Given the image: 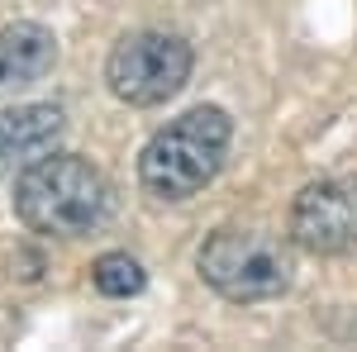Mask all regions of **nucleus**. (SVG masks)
Here are the masks:
<instances>
[{
	"mask_svg": "<svg viewBox=\"0 0 357 352\" xmlns=\"http://www.w3.org/2000/svg\"><path fill=\"white\" fill-rule=\"evenodd\" d=\"M195 53L181 33H167V29H138L124 33L114 43L110 62H105V82L124 105L153 109L167 105L172 95H181V86L191 82Z\"/></svg>",
	"mask_w": 357,
	"mask_h": 352,
	"instance_id": "4",
	"label": "nucleus"
},
{
	"mask_svg": "<svg viewBox=\"0 0 357 352\" xmlns=\"http://www.w3.org/2000/svg\"><path fill=\"white\" fill-rule=\"evenodd\" d=\"M62 134H67V119L57 105L0 109V176H15L24 167L43 162L48 153H57Z\"/></svg>",
	"mask_w": 357,
	"mask_h": 352,
	"instance_id": "6",
	"label": "nucleus"
},
{
	"mask_svg": "<svg viewBox=\"0 0 357 352\" xmlns=\"http://www.w3.org/2000/svg\"><path fill=\"white\" fill-rule=\"evenodd\" d=\"M195 271L224 300L252 305V300H272L281 291H291V281H296V252H291L286 238H276L267 229L224 224V229H215L200 243Z\"/></svg>",
	"mask_w": 357,
	"mask_h": 352,
	"instance_id": "3",
	"label": "nucleus"
},
{
	"mask_svg": "<svg viewBox=\"0 0 357 352\" xmlns=\"http://www.w3.org/2000/svg\"><path fill=\"white\" fill-rule=\"evenodd\" d=\"M91 281H96V291H100V296L129 300V296H138V291L148 286V271H143V262L129 257V252H105V257H96Z\"/></svg>",
	"mask_w": 357,
	"mask_h": 352,
	"instance_id": "8",
	"label": "nucleus"
},
{
	"mask_svg": "<svg viewBox=\"0 0 357 352\" xmlns=\"http://www.w3.org/2000/svg\"><path fill=\"white\" fill-rule=\"evenodd\" d=\"M229 138H234V119L220 105L186 109L181 119L158 129L148 138V148L138 153V186L167 205L191 200L220 176Z\"/></svg>",
	"mask_w": 357,
	"mask_h": 352,
	"instance_id": "2",
	"label": "nucleus"
},
{
	"mask_svg": "<svg viewBox=\"0 0 357 352\" xmlns=\"http://www.w3.org/2000/svg\"><path fill=\"white\" fill-rule=\"evenodd\" d=\"M114 210L110 181L72 153H48L43 162L20 171L15 181V215L29 234L48 238H82L96 234Z\"/></svg>",
	"mask_w": 357,
	"mask_h": 352,
	"instance_id": "1",
	"label": "nucleus"
},
{
	"mask_svg": "<svg viewBox=\"0 0 357 352\" xmlns=\"http://www.w3.org/2000/svg\"><path fill=\"white\" fill-rule=\"evenodd\" d=\"M291 243L314 257L357 247V176H324L291 200Z\"/></svg>",
	"mask_w": 357,
	"mask_h": 352,
	"instance_id": "5",
	"label": "nucleus"
},
{
	"mask_svg": "<svg viewBox=\"0 0 357 352\" xmlns=\"http://www.w3.org/2000/svg\"><path fill=\"white\" fill-rule=\"evenodd\" d=\"M53 62H57L53 29L33 24V20H20V24L0 29V91L38 82Z\"/></svg>",
	"mask_w": 357,
	"mask_h": 352,
	"instance_id": "7",
	"label": "nucleus"
}]
</instances>
